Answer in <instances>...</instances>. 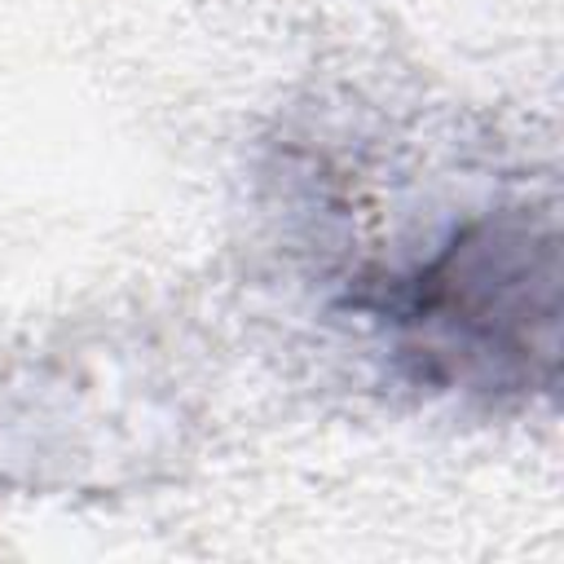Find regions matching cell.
Wrapping results in <instances>:
<instances>
[{"instance_id": "6da1fadb", "label": "cell", "mask_w": 564, "mask_h": 564, "mask_svg": "<svg viewBox=\"0 0 564 564\" xmlns=\"http://www.w3.org/2000/svg\"><path fill=\"white\" fill-rule=\"evenodd\" d=\"M555 300V225L529 207L476 216L432 256L352 291L414 383L485 397L551 383Z\"/></svg>"}]
</instances>
